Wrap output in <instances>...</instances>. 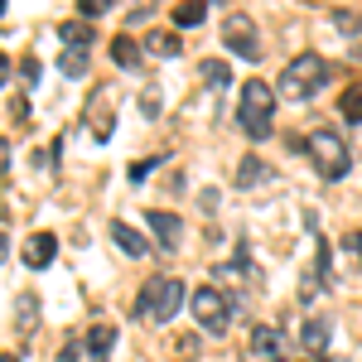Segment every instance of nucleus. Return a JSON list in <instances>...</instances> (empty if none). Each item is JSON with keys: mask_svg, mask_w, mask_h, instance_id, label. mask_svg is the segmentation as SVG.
Wrapping results in <instances>:
<instances>
[{"mask_svg": "<svg viewBox=\"0 0 362 362\" xmlns=\"http://www.w3.org/2000/svg\"><path fill=\"white\" fill-rule=\"evenodd\" d=\"M174 353H179V358H194V353H198V338H179V343H174Z\"/></svg>", "mask_w": 362, "mask_h": 362, "instance_id": "29", "label": "nucleus"}, {"mask_svg": "<svg viewBox=\"0 0 362 362\" xmlns=\"http://www.w3.org/2000/svg\"><path fill=\"white\" fill-rule=\"evenodd\" d=\"M208 20V0H179L174 5V25L179 29H194V25H203Z\"/></svg>", "mask_w": 362, "mask_h": 362, "instance_id": "18", "label": "nucleus"}, {"mask_svg": "<svg viewBox=\"0 0 362 362\" xmlns=\"http://www.w3.org/2000/svg\"><path fill=\"white\" fill-rule=\"evenodd\" d=\"M223 44L237 58H247V63L261 58V34H256V25H251L247 15H227V20H223Z\"/></svg>", "mask_w": 362, "mask_h": 362, "instance_id": "7", "label": "nucleus"}, {"mask_svg": "<svg viewBox=\"0 0 362 362\" xmlns=\"http://www.w3.org/2000/svg\"><path fill=\"white\" fill-rule=\"evenodd\" d=\"M0 15H5V0H0Z\"/></svg>", "mask_w": 362, "mask_h": 362, "instance_id": "34", "label": "nucleus"}, {"mask_svg": "<svg viewBox=\"0 0 362 362\" xmlns=\"http://www.w3.org/2000/svg\"><path fill=\"white\" fill-rule=\"evenodd\" d=\"M266 179H271V165H261V155H247L237 165V189H261Z\"/></svg>", "mask_w": 362, "mask_h": 362, "instance_id": "13", "label": "nucleus"}, {"mask_svg": "<svg viewBox=\"0 0 362 362\" xmlns=\"http://www.w3.org/2000/svg\"><path fill=\"white\" fill-rule=\"evenodd\" d=\"M145 223H150V232H155V242H160L165 251H174L179 242H184V218H174V213H165V208L145 213Z\"/></svg>", "mask_w": 362, "mask_h": 362, "instance_id": "9", "label": "nucleus"}, {"mask_svg": "<svg viewBox=\"0 0 362 362\" xmlns=\"http://www.w3.org/2000/svg\"><path fill=\"white\" fill-rule=\"evenodd\" d=\"M0 362H20V353H0Z\"/></svg>", "mask_w": 362, "mask_h": 362, "instance_id": "33", "label": "nucleus"}, {"mask_svg": "<svg viewBox=\"0 0 362 362\" xmlns=\"http://www.w3.org/2000/svg\"><path fill=\"white\" fill-rule=\"evenodd\" d=\"M107 232H112V242H116L121 251H126V256H145V251H150V247H145V237H140V232H136L131 223H112Z\"/></svg>", "mask_w": 362, "mask_h": 362, "instance_id": "15", "label": "nucleus"}, {"mask_svg": "<svg viewBox=\"0 0 362 362\" xmlns=\"http://www.w3.org/2000/svg\"><path fill=\"white\" fill-rule=\"evenodd\" d=\"M155 165H160V155H155V160H136V165H131V184H145V174Z\"/></svg>", "mask_w": 362, "mask_h": 362, "instance_id": "27", "label": "nucleus"}, {"mask_svg": "<svg viewBox=\"0 0 362 362\" xmlns=\"http://www.w3.org/2000/svg\"><path fill=\"white\" fill-rule=\"evenodd\" d=\"M198 68H203V83H208V87H227V83H232V68H227L223 58H203Z\"/></svg>", "mask_w": 362, "mask_h": 362, "instance_id": "21", "label": "nucleus"}, {"mask_svg": "<svg viewBox=\"0 0 362 362\" xmlns=\"http://www.w3.org/2000/svg\"><path fill=\"white\" fill-rule=\"evenodd\" d=\"M10 169V140H0V174Z\"/></svg>", "mask_w": 362, "mask_h": 362, "instance_id": "30", "label": "nucleus"}, {"mask_svg": "<svg viewBox=\"0 0 362 362\" xmlns=\"http://www.w3.org/2000/svg\"><path fill=\"white\" fill-rule=\"evenodd\" d=\"M300 348L305 353H324L329 348V319H309L305 329H300Z\"/></svg>", "mask_w": 362, "mask_h": 362, "instance_id": "16", "label": "nucleus"}, {"mask_svg": "<svg viewBox=\"0 0 362 362\" xmlns=\"http://www.w3.org/2000/svg\"><path fill=\"white\" fill-rule=\"evenodd\" d=\"M343 247H348V251H353V256L362 261V227H358V232H348V237H343Z\"/></svg>", "mask_w": 362, "mask_h": 362, "instance_id": "28", "label": "nucleus"}, {"mask_svg": "<svg viewBox=\"0 0 362 362\" xmlns=\"http://www.w3.org/2000/svg\"><path fill=\"white\" fill-rule=\"evenodd\" d=\"M116 324H92L87 334L78 338H68V348L58 353V362H107L112 358V348H116Z\"/></svg>", "mask_w": 362, "mask_h": 362, "instance_id": "5", "label": "nucleus"}, {"mask_svg": "<svg viewBox=\"0 0 362 362\" xmlns=\"http://www.w3.org/2000/svg\"><path fill=\"white\" fill-rule=\"evenodd\" d=\"M338 112H343V121H353V126L362 121V83H353L343 97H338Z\"/></svg>", "mask_w": 362, "mask_h": 362, "instance_id": "20", "label": "nucleus"}, {"mask_svg": "<svg viewBox=\"0 0 362 362\" xmlns=\"http://www.w3.org/2000/svg\"><path fill=\"white\" fill-rule=\"evenodd\" d=\"M5 83H10V58L0 54V87H5Z\"/></svg>", "mask_w": 362, "mask_h": 362, "instance_id": "31", "label": "nucleus"}, {"mask_svg": "<svg viewBox=\"0 0 362 362\" xmlns=\"http://www.w3.org/2000/svg\"><path fill=\"white\" fill-rule=\"evenodd\" d=\"M58 39H63V49H87L97 34H92L87 20H68V25H58Z\"/></svg>", "mask_w": 362, "mask_h": 362, "instance_id": "17", "label": "nucleus"}, {"mask_svg": "<svg viewBox=\"0 0 362 362\" xmlns=\"http://www.w3.org/2000/svg\"><path fill=\"white\" fill-rule=\"evenodd\" d=\"M5 256H10V237L0 232V266H5Z\"/></svg>", "mask_w": 362, "mask_h": 362, "instance_id": "32", "label": "nucleus"}, {"mask_svg": "<svg viewBox=\"0 0 362 362\" xmlns=\"http://www.w3.org/2000/svg\"><path fill=\"white\" fill-rule=\"evenodd\" d=\"M334 25L343 29L348 39H353V54H362V20H358V15H353V10H338V15H334Z\"/></svg>", "mask_w": 362, "mask_h": 362, "instance_id": "22", "label": "nucleus"}, {"mask_svg": "<svg viewBox=\"0 0 362 362\" xmlns=\"http://www.w3.org/2000/svg\"><path fill=\"white\" fill-rule=\"evenodd\" d=\"M237 121H242V131H247L251 140H266V136H271V126H276V87L261 83V78L242 83V107H237Z\"/></svg>", "mask_w": 362, "mask_h": 362, "instance_id": "3", "label": "nucleus"}, {"mask_svg": "<svg viewBox=\"0 0 362 362\" xmlns=\"http://www.w3.org/2000/svg\"><path fill=\"white\" fill-rule=\"evenodd\" d=\"M112 5H116V0H78V15H83V20H92V15H107Z\"/></svg>", "mask_w": 362, "mask_h": 362, "instance_id": "26", "label": "nucleus"}, {"mask_svg": "<svg viewBox=\"0 0 362 362\" xmlns=\"http://www.w3.org/2000/svg\"><path fill=\"white\" fill-rule=\"evenodd\" d=\"M247 348H251V358H256V362H285V338H280L276 324H256Z\"/></svg>", "mask_w": 362, "mask_h": 362, "instance_id": "8", "label": "nucleus"}, {"mask_svg": "<svg viewBox=\"0 0 362 362\" xmlns=\"http://www.w3.org/2000/svg\"><path fill=\"white\" fill-rule=\"evenodd\" d=\"M15 324H20V329H34V324H39V295H20V305H15Z\"/></svg>", "mask_w": 362, "mask_h": 362, "instance_id": "23", "label": "nucleus"}, {"mask_svg": "<svg viewBox=\"0 0 362 362\" xmlns=\"http://www.w3.org/2000/svg\"><path fill=\"white\" fill-rule=\"evenodd\" d=\"M58 73H63L68 83L87 78V49H63V54H58Z\"/></svg>", "mask_w": 362, "mask_h": 362, "instance_id": "19", "label": "nucleus"}, {"mask_svg": "<svg viewBox=\"0 0 362 362\" xmlns=\"http://www.w3.org/2000/svg\"><path fill=\"white\" fill-rule=\"evenodd\" d=\"M112 58H116V68L140 73V44L131 39V34H116V39H112Z\"/></svg>", "mask_w": 362, "mask_h": 362, "instance_id": "14", "label": "nucleus"}, {"mask_svg": "<svg viewBox=\"0 0 362 362\" xmlns=\"http://www.w3.org/2000/svg\"><path fill=\"white\" fill-rule=\"evenodd\" d=\"M145 54H155V58L184 54V34H179V29H150V34H145Z\"/></svg>", "mask_w": 362, "mask_h": 362, "instance_id": "12", "label": "nucleus"}, {"mask_svg": "<svg viewBox=\"0 0 362 362\" xmlns=\"http://www.w3.org/2000/svg\"><path fill=\"white\" fill-rule=\"evenodd\" d=\"M140 116H145V121H160V92H155V87L140 92Z\"/></svg>", "mask_w": 362, "mask_h": 362, "instance_id": "25", "label": "nucleus"}, {"mask_svg": "<svg viewBox=\"0 0 362 362\" xmlns=\"http://www.w3.org/2000/svg\"><path fill=\"white\" fill-rule=\"evenodd\" d=\"M54 256H58V237L54 232H34V237L25 242V266L29 271H49Z\"/></svg>", "mask_w": 362, "mask_h": 362, "instance_id": "10", "label": "nucleus"}, {"mask_svg": "<svg viewBox=\"0 0 362 362\" xmlns=\"http://www.w3.org/2000/svg\"><path fill=\"white\" fill-rule=\"evenodd\" d=\"M305 155L314 160L319 179H329V184H338V179L353 169V155H348V145L338 140V131H314V136L305 140Z\"/></svg>", "mask_w": 362, "mask_h": 362, "instance_id": "4", "label": "nucleus"}, {"mask_svg": "<svg viewBox=\"0 0 362 362\" xmlns=\"http://www.w3.org/2000/svg\"><path fill=\"white\" fill-rule=\"evenodd\" d=\"M329 78H334V68L319 54H300V58H290V63L280 68V92H285L290 102H309L314 92L329 87Z\"/></svg>", "mask_w": 362, "mask_h": 362, "instance_id": "2", "label": "nucleus"}, {"mask_svg": "<svg viewBox=\"0 0 362 362\" xmlns=\"http://www.w3.org/2000/svg\"><path fill=\"white\" fill-rule=\"evenodd\" d=\"M189 309H194V319L208 334H227V324H232V300L218 285H198L194 295H189Z\"/></svg>", "mask_w": 362, "mask_h": 362, "instance_id": "6", "label": "nucleus"}, {"mask_svg": "<svg viewBox=\"0 0 362 362\" xmlns=\"http://www.w3.org/2000/svg\"><path fill=\"white\" fill-rule=\"evenodd\" d=\"M184 300H189V290L179 276H150L136 295V319L140 324H169L184 309Z\"/></svg>", "mask_w": 362, "mask_h": 362, "instance_id": "1", "label": "nucleus"}, {"mask_svg": "<svg viewBox=\"0 0 362 362\" xmlns=\"http://www.w3.org/2000/svg\"><path fill=\"white\" fill-rule=\"evenodd\" d=\"M87 126H92L97 140H107L116 131V112H112V97H107V92H92V102H87Z\"/></svg>", "mask_w": 362, "mask_h": 362, "instance_id": "11", "label": "nucleus"}, {"mask_svg": "<svg viewBox=\"0 0 362 362\" xmlns=\"http://www.w3.org/2000/svg\"><path fill=\"white\" fill-rule=\"evenodd\" d=\"M39 73H44V63H39V58L29 54L25 63H20V78H25V87H29V92H34V87H39Z\"/></svg>", "mask_w": 362, "mask_h": 362, "instance_id": "24", "label": "nucleus"}]
</instances>
